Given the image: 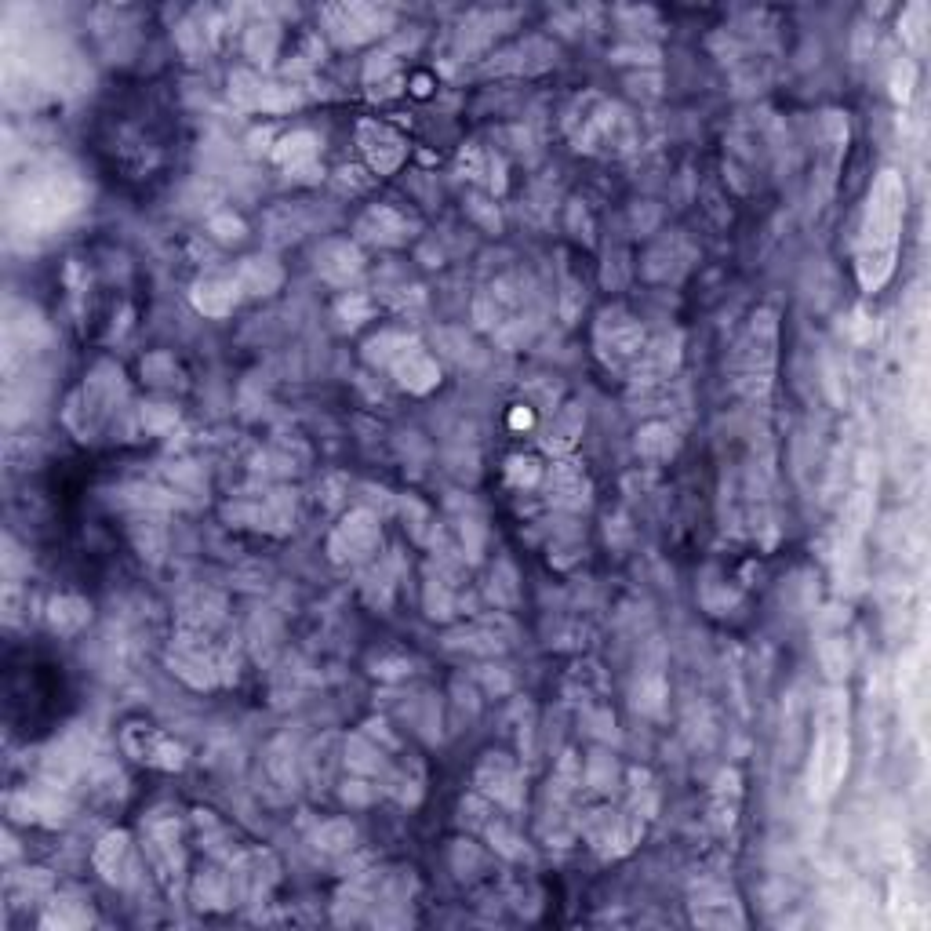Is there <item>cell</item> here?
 Masks as SVG:
<instances>
[{
  "label": "cell",
  "instance_id": "obj_15",
  "mask_svg": "<svg viewBox=\"0 0 931 931\" xmlns=\"http://www.w3.org/2000/svg\"><path fill=\"white\" fill-rule=\"evenodd\" d=\"M339 317H346V324H350V328H357V324L371 317V299H368V295H361V291H353L350 299L339 302Z\"/></svg>",
  "mask_w": 931,
  "mask_h": 931
},
{
  "label": "cell",
  "instance_id": "obj_12",
  "mask_svg": "<svg viewBox=\"0 0 931 931\" xmlns=\"http://www.w3.org/2000/svg\"><path fill=\"white\" fill-rule=\"evenodd\" d=\"M81 622H88V604L73 601V597H66V601H55L51 604V626L62 633H73Z\"/></svg>",
  "mask_w": 931,
  "mask_h": 931
},
{
  "label": "cell",
  "instance_id": "obj_8",
  "mask_svg": "<svg viewBox=\"0 0 931 931\" xmlns=\"http://www.w3.org/2000/svg\"><path fill=\"white\" fill-rule=\"evenodd\" d=\"M477 782H481V790L491 793V797L517 804V793H513V786H517V771H513V764L502 761V757H491V761L481 768V775H477Z\"/></svg>",
  "mask_w": 931,
  "mask_h": 931
},
{
  "label": "cell",
  "instance_id": "obj_7",
  "mask_svg": "<svg viewBox=\"0 0 931 931\" xmlns=\"http://www.w3.org/2000/svg\"><path fill=\"white\" fill-rule=\"evenodd\" d=\"M237 291H241L237 281H204L193 291V302L208 317H226L233 310V302H237Z\"/></svg>",
  "mask_w": 931,
  "mask_h": 931
},
{
  "label": "cell",
  "instance_id": "obj_5",
  "mask_svg": "<svg viewBox=\"0 0 931 931\" xmlns=\"http://www.w3.org/2000/svg\"><path fill=\"white\" fill-rule=\"evenodd\" d=\"M408 219H401L393 208H371L361 215V222H357V233H361L364 241H375V244H401L408 241Z\"/></svg>",
  "mask_w": 931,
  "mask_h": 931
},
{
  "label": "cell",
  "instance_id": "obj_11",
  "mask_svg": "<svg viewBox=\"0 0 931 931\" xmlns=\"http://www.w3.org/2000/svg\"><path fill=\"white\" fill-rule=\"evenodd\" d=\"M124 855H128V837H124V833H110V837L99 844V851H95V866H99L110 881H117V866L124 862Z\"/></svg>",
  "mask_w": 931,
  "mask_h": 931
},
{
  "label": "cell",
  "instance_id": "obj_4",
  "mask_svg": "<svg viewBox=\"0 0 931 931\" xmlns=\"http://www.w3.org/2000/svg\"><path fill=\"white\" fill-rule=\"evenodd\" d=\"M361 251L350 241H328L317 251V273L331 284H350L361 273Z\"/></svg>",
  "mask_w": 931,
  "mask_h": 931
},
{
  "label": "cell",
  "instance_id": "obj_6",
  "mask_svg": "<svg viewBox=\"0 0 931 931\" xmlns=\"http://www.w3.org/2000/svg\"><path fill=\"white\" fill-rule=\"evenodd\" d=\"M393 371H397L401 386H408V390H415V393H426L433 382H437V364L419 350V342H411L408 350L393 361Z\"/></svg>",
  "mask_w": 931,
  "mask_h": 931
},
{
  "label": "cell",
  "instance_id": "obj_14",
  "mask_svg": "<svg viewBox=\"0 0 931 931\" xmlns=\"http://www.w3.org/2000/svg\"><path fill=\"white\" fill-rule=\"evenodd\" d=\"M317 841H321L324 851H342V848H350L353 826H350V822H331V826H324V830L317 833Z\"/></svg>",
  "mask_w": 931,
  "mask_h": 931
},
{
  "label": "cell",
  "instance_id": "obj_2",
  "mask_svg": "<svg viewBox=\"0 0 931 931\" xmlns=\"http://www.w3.org/2000/svg\"><path fill=\"white\" fill-rule=\"evenodd\" d=\"M815 768H819V793L826 797V793H833L844 768H848V739L837 731V724H830V728L822 731L819 750H815Z\"/></svg>",
  "mask_w": 931,
  "mask_h": 931
},
{
  "label": "cell",
  "instance_id": "obj_13",
  "mask_svg": "<svg viewBox=\"0 0 931 931\" xmlns=\"http://www.w3.org/2000/svg\"><path fill=\"white\" fill-rule=\"evenodd\" d=\"M637 448H641V455H651V459H666V455H673L677 441H673L670 426H648V430L641 433Z\"/></svg>",
  "mask_w": 931,
  "mask_h": 931
},
{
  "label": "cell",
  "instance_id": "obj_3",
  "mask_svg": "<svg viewBox=\"0 0 931 931\" xmlns=\"http://www.w3.org/2000/svg\"><path fill=\"white\" fill-rule=\"evenodd\" d=\"M361 146H364V153H368L371 168L379 171V175L393 171L404 157L401 135H393L386 124H361Z\"/></svg>",
  "mask_w": 931,
  "mask_h": 931
},
{
  "label": "cell",
  "instance_id": "obj_18",
  "mask_svg": "<svg viewBox=\"0 0 931 931\" xmlns=\"http://www.w3.org/2000/svg\"><path fill=\"white\" fill-rule=\"evenodd\" d=\"M910 81H913V66L906 70V77L895 70V99H910Z\"/></svg>",
  "mask_w": 931,
  "mask_h": 931
},
{
  "label": "cell",
  "instance_id": "obj_10",
  "mask_svg": "<svg viewBox=\"0 0 931 931\" xmlns=\"http://www.w3.org/2000/svg\"><path fill=\"white\" fill-rule=\"evenodd\" d=\"M313 157H317V139H313L310 131H295V135H288V139L277 146V161L288 171L310 168Z\"/></svg>",
  "mask_w": 931,
  "mask_h": 931
},
{
  "label": "cell",
  "instance_id": "obj_9",
  "mask_svg": "<svg viewBox=\"0 0 931 931\" xmlns=\"http://www.w3.org/2000/svg\"><path fill=\"white\" fill-rule=\"evenodd\" d=\"M281 284V270L273 266L270 259H244L241 270H237V288L255 291V295H266Z\"/></svg>",
  "mask_w": 931,
  "mask_h": 931
},
{
  "label": "cell",
  "instance_id": "obj_17",
  "mask_svg": "<svg viewBox=\"0 0 931 931\" xmlns=\"http://www.w3.org/2000/svg\"><path fill=\"white\" fill-rule=\"evenodd\" d=\"M211 230L219 233L222 241H237V237H241V230H244V226H241V222H237V219H215V222H211Z\"/></svg>",
  "mask_w": 931,
  "mask_h": 931
},
{
  "label": "cell",
  "instance_id": "obj_16",
  "mask_svg": "<svg viewBox=\"0 0 931 931\" xmlns=\"http://www.w3.org/2000/svg\"><path fill=\"white\" fill-rule=\"evenodd\" d=\"M273 44H277V30H273V26H255V30L248 33V51H251V55H266V59H270Z\"/></svg>",
  "mask_w": 931,
  "mask_h": 931
},
{
  "label": "cell",
  "instance_id": "obj_1",
  "mask_svg": "<svg viewBox=\"0 0 931 931\" xmlns=\"http://www.w3.org/2000/svg\"><path fill=\"white\" fill-rule=\"evenodd\" d=\"M902 204L906 190L895 171H884L873 182L870 208H866V226H862L859 241V281L870 291H877L895 270V248H899V226H902Z\"/></svg>",
  "mask_w": 931,
  "mask_h": 931
}]
</instances>
